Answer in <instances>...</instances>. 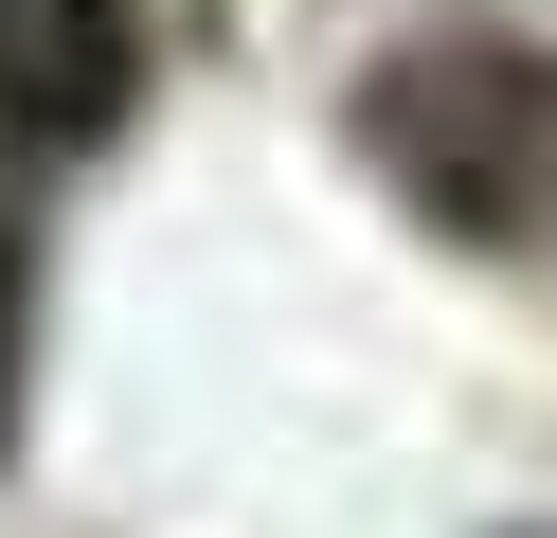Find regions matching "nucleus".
<instances>
[{
    "label": "nucleus",
    "instance_id": "f257e3e1",
    "mask_svg": "<svg viewBox=\"0 0 557 538\" xmlns=\"http://www.w3.org/2000/svg\"><path fill=\"white\" fill-rule=\"evenodd\" d=\"M145 90V18L126 0H0V126L18 143H90Z\"/></svg>",
    "mask_w": 557,
    "mask_h": 538
},
{
    "label": "nucleus",
    "instance_id": "f03ea898",
    "mask_svg": "<svg viewBox=\"0 0 557 538\" xmlns=\"http://www.w3.org/2000/svg\"><path fill=\"white\" fill-rule=\"evenodd\" d=\"M0 359H18V234H0Z\"/></svg>",
    "mask_w": 557,
    "mask_h": 538
}]
</instances>
